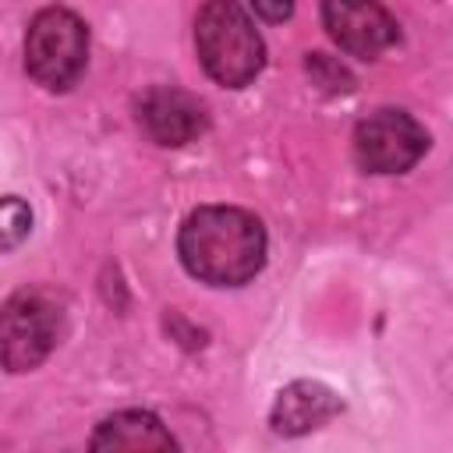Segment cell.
I'll return each instance as SVG.
<instances>
[{
  "instance_id": "cell-1",
  "label": "cell",
  "mask_w": 453,
  "mask_h": 453,
  "mask_svg": "<svg viewBox=\"0 0 453 453\" xmlns=\"http://www.w3.org/2000/svg\"><path fill=\"white\" fill-rule=\"evenodd\" d=\"M177 255L195 280L241 287L265 265V230L248 209L202 205L184 219Z\"/></svg>"
},
{
  "instance_id": "cell-2",
  "label": "cell",
  "mask_w": 453,
  "mask_h": 453,
  "mask_svg": "<svg viewBox=\"0 0 453 453\" xmlns=\"http://www.w3.org/2000/svg\"><path fill=\"white\" fill-rule=\"evenodd\" d=\"M195 46L205 74L223 88H244L265 64V42L237 0H205L195 18Z\"/></svg>"
},
{
  "instance_id": "cell-3",
  "label": "cell",
  "mask_w": 453,
  "mask_h": 453,
  "mask_svg": "<svg viewBox=\"0 0 453 453\" xmlns=\"http://www.w3.org/2000/svg\"><path fill=\"white\" fill-rule=\"evenodd\" d=\"M88 64V28L67 7H46L32 18L25 35V67L28 74L50 88L67 92Z\"/></svg>"
},
{
  "instance_id": "cell-4",
  "label": "cell",
  "mask_w": 453,
  "mask_h": 453,
  "mask_svg": "<svg viewBox=\"0 0 453 453\" xmlns=\"http://www.w3.org/2000/svg\"><path fill=\"white\" fill-rule=\"evenodd\" d=\"M60 304L42 290H21L0 308V365L7 372L39 368L60 340Z\"/></svg>"
},
{
  "instance_id": "cell-5",
  "label": "cell",
  "mask_w": 453,
  "mask_h": 453,
  "mask_svg": "<svg viewBox=\"0 0 453 453\" xmlns=\"http://www.w3.org/2000/svg\"><path fill=\"white\" fill-rule=\"evenodd\" d=\"M425 149L428 134L407 110L382 106L354 127V159L368 173H407Z\"/></svg>"
},
{
  "instance_id": "cell-6",
  "label": "cell",
  "mask_w": 453,
  "mask_h": 453,
  "mask_svg": "<svg viewBox=\"0 0 453 453\" xmlns=\"http://www.w3.org/2000/svg\"><path fill=\"white\" fill-rule=\"evenodd\" d=\"M322 25L343 53L361 60L382 57L400 39L393 14L379 0H322Z\"/></svg>"
},
{
  "instance_id": "cell-7",
  "label": "cell",
  "mask_w": 453,
  "mask_h": 453,
  "mask_svg": "<svg viewBox=\"0 0 453 453\" xmlns=\"http://www.w3.org/2000/svg\"><path fill=\"white\" fill-rule=\"evenodd\" d=\"M205 124L209 117L202 99L173 85H156L138 103V127L156 145H188L205 131Z\"/></svg>"
},
{
  "instance_id": "cell-8",
  "label": "cell",
  "mask_w": 453,
  "mask_h": 453,
  "mask_svg": "<svg viewBox=\"0 0 453 453\" xmlns=\"http://www.w3.org/2000/svg\"><path fill=\"white\" fill-rule=\"evenodd\" d=\"M340 411H343V403L329 386L311 382V379H297V382L280 389L273 414H269V425L280 435H304V432L333 421Z\"/></svg>"
},
{
  "instance_id": "cell-9",
  "label": "cell",
  "mask_w": 453,
  "mask_h": 453,
  "mask_svg": "<svg viewBox=\"0 0 453 453\" xmlns=\"http://www.w3.org/2000/svg\"><path fill=\"white\" fill-rule=\"evenodd\" d=\"M173 446L177 439L149 411L110 414L92 435V449H173Z\"/></svg>"
},
{
  "instance_id": "cell-10",
  "label": "cell",
  "mask_w": 453,
  "mask_h": 453,
  "mask_svg": "<svg viewBox=\"0 0 453 453\" xmlns=\"http://www.w3.org/2000/svg\"><path fill=\"white\" fill-rule=\"evenodd\" d=\"M28 230H32V209L14 195L0 198V248H18L28 237Z\"/></svg>"
},
{
  "instance_id": "cell-11",
  "label": "cell",
  "mask_w": 453,
  "mask_h": 453,
  "mask_svg": "<svg viewBox=\"0 0 453 453\" xmlns=\"http://www.w3.org/2000/svg\"><path fill=\"white\" fill-rule=\"evenodd\" d=\"M251 7L265 18V21H287L294 11V0H251Z\"/></svg>"
}]
</instances>
